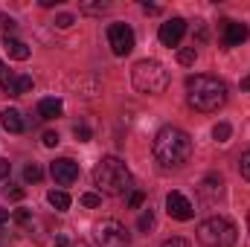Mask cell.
Instances as JSON below:
<instances>
[{
  "label": "cell",
  "mask_w": 250,
  "mask_h": 247,
  "mask_svg": "<svg viewBox=\"0 0 250 247\" xmlns=\"http://www.w3.org/2000/svg\"><path fill=\"white\" fill-rule=\"evenodd\" d=\"M242 90H250V76H245V79H242Z\"/></svg>",
  "instance_id": "36"
},
{
  "label": "cell",
  "mask_w": 250,
  "mask_h": 247,
  "mask_svg": "<svg viewBox=\"0 0 250 247\" xmlns=\"http://www.w3.org/2000/svg\"><path fill=\"white\" fill-rule=\"evenodd\" d=\"M3 47H6L9 59H15V62H26V59H29V47H26L23 41H18L15 35H12V38H3Z\"/></svg>",
  "instance_id": "14"
},
{
  "label": "cell",
  "mask_w": 250,
  "mask_h": 247,
  "mask_svg": "<svg viewBox=\"0 0 250 247\" xmlns=\"http://www.w3.org/2000/svg\"><path fill=\"white\" fill-rule=\"evenodd\" d=\"M154 227V212L151 209H143V215H140V221H137V230L140 233H148Z\"/></svg>",
  "instance_id": "19"
},
{
  "label": "cell",
  "mask_w": 250,
  "mask_h": 247,
  "mask_svg": "<svg viewBox=\"0 0 250 247\" xmlns=\"http://www.w3.org/2000/svg\"><path fill=\"white\" fill-rule=\"evenodd\" d=\"M111 3H82V12H90V15H96V12H105Z\"/></svg>",
  "instance_id": "24"
},
{
  "label": "cell",
  "mask_w": 250,
  "mask_h": 247,
  "mask_svg": "<svg viewBox=\"0 0 250 247\" xmlns=\"http://www.w3.org/2000/svg\"><path fill=\"white\" fill-rule=\"evenodd\" d=\"M47 201H50V206L59 209V212L70 209V195H67L64 189H50V192H47Z\"/></svg>",
  "instance_id": "16"
},
{
  "label": "cell",
  "mask_w": 250,
  "mask_h": 247,
  "mask_svg": "<svg viewBox=\"0 0 250 247\" xmlns=\"http://www.w3.org/2000/svg\"><path fill=\"white\" fill-rule=\"evenodd\" d=\"M166 212H169L175 221H189V218L195 215V206H192V201H189L187 195L169 192V195H166Z\"/></svg>",
  "instance_id": "10"
},
{
  "label": "cell",
  "mask_w": 250,
  "mask_h": 247,
  "mask_svg": "<svg viewBox=\"0 0 250 247\" xmlns=\"http://www.w3.org/2000/svg\"><path fill=\"white\" fill-rule=\"evenodd\" d=\"M41 143H44L47 148H53V145H59V134H56V131H47V134L41 137Z\"/></svg>",
  "instance_id": "25"
},
{
  "label": "cell",
  "mask_w": 250,
  "mask_h": 247,
  "mask_svg": "<svg viewBox=\"0 0 250 247\" xmlns=\"http://www.w3.org/2000/svg\"><path fill=\"white\" fill-rule=\"evenodd\" d=\"M93 184L99 186L102 195L123 198V195H131L134 178H131L128 166H125L120 157H102V160L93 166Z\"/></svg>",
  "instance_id": "3"
},
{
  "label": "cell",
  "mask_w": 250,
  "mask_h": 247,
  "mask_svg": "<svg viewBox=\"0 0 250 247\" xmlns=\"http://www.w3.org/2000/svg\"><path fill=\"white\" fill-rule=\"evenodd\" d=\"M73 134H76L82 143H84V140H90V128H87V125H76V128H73Z\"/></svg>",
  "instance_id": "29"
},
{
  "label": "cell",
  "mask_w": 250,
  "mask_h": 247,
  "mask_svg": "<svg viewBox=\"0 0 250 247\" xmlns=\"http://www.w3.org/2000/svg\"><path fill=\"white\" fill-rule=\"evenodd\" d=\"M204 41H207V26L198 23V44H204Z\"/></svg>",
  "instance_id": "33"
},
{
  "label": "cell",
  "mask_w": 250,
  "mask_h": 247,
  "mask_svg": "<svg viewBox=\"0 0 250 247\" xmlns=\"http://www.w3.org/2000/svg\"><path fill=\"white\" fill-rule=\"evenodd\" d=\"M221 186H224V181H221L218 175H207L204 184H201V195H204L207 201H215V198L221 195Z\"/></svg>",
  "instance_id": "15"
},
{
  "label": "cell",
  "mask_w": 250,
  "mask_h": 247,
  "mask_svg": "<svg viewBox=\"0 0 250 247\" xmlns=\"http://www.w3.org/2000/svg\"><path fill=\"white\" fill-rule=\"evenodd\" d=\"M32 90V76H18V82H15V96H23V93H29Z\"/></svg>",
  "instance_id": "21"
},
{
  "label": "cell",
  "mask_w": 250,
  "mask_h": 247,
  "mask_svg": "<svg viewBox=\"0 0 250 247\" xmlns=\"http://www.w3.org/2000/svg\"><path fill=\"white\" fill-rule=\"evenodd\" d=\"M143 12H148V15H157V12H160V9H157V6H154V3H143Z\"/></svg>",
  "instance_id": "34"
},
{
  "label": "cell",
  "mask_w": 250,
  "mask_h": 247,
  "mask_svg": "<svg viewBox=\"0 0 250 247\" xmlns=\"http://www.w3.org/2000/svg\"><path fill=\"white\" fill-rule=\"evenodd\" d=\"M3 195H6V198H12V201H21V198H23V189H18V186H6V189H3Z\"/></svg>",
  "instance_id": "26"
},
{
  "label": "cell",
  "mask_w": 250,
  "mask_h": 247,
  "mask_svg": "<svg viewBox=\"0 0 250 247\" xmlns=\"http://www.w3.org/2000/svg\"><path fill=\"white\" fill-rule=\"evenodd\" d=\"M239 172H242V178L250 184V148L242 154V160H239Z\"/></svg>",
  "instance_id": "23"
},
{
  "label": "cell",
  "mask_w": 250,
  "mask_h": 247,
  "mask_svg": "<svg viewBox=\"0 0 250 247\" xmlns=\"http://www.w3.org/2000/svg\"><path fill=\"white\" fill-rule=\"evenodd\" d=\"M70 247H87V245H84V242H73Z\"/></svg>",
  "instance_id": "37"
},
{
  "label": "cell",
  "mask_w": 250,
  "mask_h": 247,
  "mask_svg": "<svg viewBox=\"0 0 250 247\" xmlns=\"http://www.w3.org/2000/svg\"><path fill=\"white\" fill-rule=\"evenodd\" d=\"M62 111H64V105H62V99H56V96L38 102V117L41 120H56V117H62Z\"/></svg>",
  "instance_id": "13"
},
{
  "label": "cell",
  "mask_w": 250,
  "mask_h": 247,
  "mask_svg": "<svg viewBox=\"0 0 250 247\" xmlns=\"http://www.w3.org/2000/svg\"><path fill=\"white\" fill-rule=\"evenodd\" d=\"M108 44H111V53L114 56H128L134 50V29L128 23H111L108 26Z\"/></svg>",
  "instance_id": "7"
},
{
  "label": "cell",
  "mask_w": 250,
  "mask_h": 247,
  "mask_svg": "<svg viewBox=\"0 0 250 247\" xmlns=\"http://www.w3.org/2000/svg\"><path fill=\"white\" fill-rule=\"evenodd\" d=\"M0 123H3V128H6L9 134H21V131L26 128V123H23V117H21L18 108H6V111L0 114Z\"/></svg>",
  "instance_id": "12"
},
{
  "label": "cell",
  "mask_w": 250,
  "mask_h": 247,
  "mask_svg": "<svg viewBox=\"0 0 250 247\" xmlns=\"http://www.w3.org/2000/svg\"><path fill=\"white\" fill-rule=\"evenodd\" d=\"M44 178V172H41V166H35V163H29L26 169H23V181L26 184H38Z\"/></svg>",
  "instance_id": "18"
},
{
  "label": "cell",
  "mask_w": 250,
  "mask_h": 247,
  "mask_svg": "<svg viewBox=\"0 0 250 247\" xmlns=\"http://www.w3.org/2000/svg\"><path fill=\"white\" fill-rule=\"evenodd\" d=\"M140 204H143V192L134 189V192L128 195V206H131V209H140Z\"/></svg>",
  "instance_id": "27"
},
{
  "label": "cell",
  "mask_w": 250,
  "mask_h": 247,
  "mask_svg": "<svg viewBox=\"0 0 250 247\" xmlns=\"http://www.w3.org/2000/svg\"><path fill=\"white\" fill-rule=\"evenodd\" d=\"M160 247H189V242L187 239H181V236H175V239H166Z\"/></svg>",
  "instance_id": "28"
},
{
  "label": "cell",
  "mask_w": 250,
  "mask_h": 247,
  "mask_svg": "<svg viewBox=\"0 0 250 247\" xmlns=\"http://www.w3.org/2000/svg\"><path fill=\"white\" fill-rule=\"evenodd\" d=\"M56 26H59V29L73 26V15H59V18H56Z\"/></svg>",
  "instance_id": "31"
},
{
  "label": "cell",
  "mask_w": 250,
  "mask_h": 247,
  "mask_svg": "<svg viewBox=\"0 0 250 247\" xmlns=\"http://www.w3.org/2000/svg\"><path fill=\"white\" fill-rule=\"evenodd\" d=\"M221 38H224V44H227V47H239V44H245V41H248V26H245V23H239V21H227V23H224V29H221Z\"/></svg>",
  "instance_id": "11"
},
{
  "label": "cell",
  "mask_w": 250,
  "mask_h": 247,
  "mask_svg": "<svg viewBox=\"0 0 250 247\" xmlns=\"http://www.w3.org/2000/svg\"><path fill=\"white\" fill-rule=\"evenodd\" d=\"M15 221H18V224H29V221H32V212H29V209H18V212H15Z\"/></svg>",
  "instance_id": "30"
},
{
  "label": "cell",
  "mask_w": 250,
  "mask_h": 247,
  "mask_svg": "<svg viewBox=\"0 0 250 247\" xmlns=\"http://www.w3.org/2000/svg\"><path fill=\"white\" fill-rule=\"evenodd\" d=\"M184 35H187V21L184 18H169L166 23H160V32H157L163 47H178Z\"/></svg>",
  "instance_id": "8"
},
{
  "label": "cell",
  "mask_w": 250,
  "mask_h": 247,
  "mask_svg": "<svg viewBox=\"0 0 250 247\" xmlns=\"http://www.w3.org/2000/svg\"><path fill=\"white\" fill-rule=\"evenodd\" d=\"M248 227H250V215H248Z\"/></svg>",
  "instance_id": "38"
},
{
  "label": "cell",
  "mask_w": 250,
  "mask_h": 247,
  "mask_svg": "<svg viewBox=\"0 0 250 247\" xmlns=\"http://www.w3.org/2000/svg\"><path fill=\"white\" fill-rule=\"evenodd\" d=\"M131 82H134V87H137L140 93L157 96V93H163V90L169 87V70L157 62V59H143V62L134 64Z\"/></svg>",
  "instance_id": "4"
},
{
  "label": "cell",
  "mask_w": 250,
  "mask_h": 247,
  "mask_svg": "<svg viewBox=\"0 0 250 247\" xmlns=\"http://www.w3.org/2000/svg\"><path fill=\"white\" fill-rule=\"evenodd\" d=\"M154 160L163 169H181L192 160V137L184 128L166 125L154 137Z\"/></svg>",
  "instance_id": "1"
},
{
  "label": "cell",
  "mask_w": 250,
  "mask_h": 247,
  "mask_svg": "<svg viewBox=\"0 0 250 247\" xmlns=\"http://www.w3.org/2000/svg\"><path fill=\"white\" fill-rule=\"evenodd\" d=\"M50 175H53V181L59 186H70V184H76V178H79V163L70 160V157H59V160H53Z\"/></svg>",
  "instance_id": "9"
},
{
  "label": "cell",
  "mask_w": 250,
  "mask_h": 247,
  "mask_svg": "<svg viewBox=\"0 0 250 247\" xmlns=\"http://www.w3.org/2000/svg\"><path fill=\"white\" fill-rule=\"evenodd\" d=\"M9 221V209H0V224H6Z\"/></svg>",
  "instance_id": "35"
},
{
  "label": "cell",
  "mask_w": 250,
  "mask_h": 247,
  "mask_svg": "<svg viewBox=\"0 0 250 247\" xmlns=\"http://www.w3.org/2000/svg\"><path fill=\"white\" fill-rule=\"evenodd\" d=\"M99 204H102V195H96V192H84V195H82V206H90V209H93V206H99Z\"/></svg>",
  "instance_id": "22"
},
{
  "label": "cell",
  "mask_w": 250,
  "mask_h": 247,
  "mask_svg": "<svg viewBox=\"0 0 250 247\" xmlns=\"http://www.w3.org/2000/svg\"><path fill=\"white\" fill-rule=\"evenodd\" d=\"M93 239L99 247H131V236H128L125 224L117 218H102L93 227Z\"/></svg>",
  "instance_id": "6"
},
{
  "label": "cell",
  "mask_w": 250,
  "mask_h": 247,
  "mask_svg": "<svg viewBox=\"0 0 250 247\" xmlns=\"http://www.w3.org/2000/svg\"><path fill=\"white\" fill-rule=\"evenodd\" d=\"M236 224L224 215H212L207 221H201L198 227V242L204 247H233L236 245Z\"/></svg>",
  "instance_id": "5"
},
{
  "label": "cell",
  "mask_w": 250,
  "mask_h": 247,
  "mask_svg": "<svg viewBox=\"0 0 250 247\" xmlns=\"http://www.w3.org/2000/svg\"><path fill=\"white\" fill-rule=\"evenodd\" d=\"M9 172H12L9 160H3V157H0V181H6V178H9Z\"/></svg>",
  "instance_id": "32"
},
{
  "label": "cell",
  "mask_w": 250,
  "mask_h": 247,
  "mask_svg": "<svg viewBox=\"0 0 250 247\" xmlns=\"http://www.w3.org/2000/svg\"><path fill=\"white\" fill-rule=\"evenodd\" d=\"M230 134H233L230 123H218L215 128H212V137H215L218 143H227V140H230Z\"/></svg>",
  "instance_id": "20"
},
{
  "label": "cell",
  "mask_w": 250,
  "mask_h": 247,
  "mask_svg": "<svg viewBox=\"0 0 250 247\" xmlns=\"http://www.w3.org/2000/svg\"><path fill=\"white\" fill-rule=\"evenodd\" d=\"M195 59H198V50H195V47H181V50H178V62L184 64V67L195 64Z\"/></svg>",
  "instance_id": "17"
},
{
  "label": "cell",
  "mask_w": 250,
  "mask_h": 247,
  "mask_svg": "<svg viewBox=\"0 0 250 247\" xmlns=\"http://www.w3.org/2000/svg\"><path fill=\"white\" fill-rule=\"evenodd\" d=\"M187 99L201 114H215L227 102V84L215 76H189L187 79Z\"/></svg>",
  "instance_id": "2"
}]
</instances>
